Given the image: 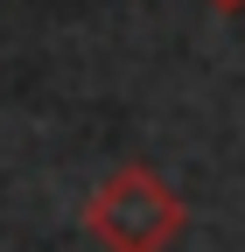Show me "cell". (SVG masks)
Here are the masks:
<instances>
[{"instance_id": "cell-1", "label": "cell", "mask_w": 245, "mask_h": 252, "mask_svg": "<svg viewBox=\"0 0 245 252\" xmlns=\"http://www.w3.org/2000/svg\"><path fill=\"white\" fill-rule=\"evenodd\" d=\"M189 224V203L175 196V182H161L147 161L112 168L84 203V231L105 252H168Z\"/></svg>"}, {"instance_id": "cell-2", "label": "cell", "mask_w": 245, "mask_h": 252, "mask_svg": "<svg viewBox=\"0 0 245 252\" xmlns=\"http://www.w3.org/2000/svg\"><path fill=\"white\" fill-rule=\"evenodd\" d=\"M210 7H217V14H238V7H245V0H210Z\"/></svg>"}]
</instances>
